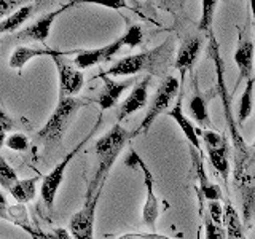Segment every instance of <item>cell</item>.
I'll list each match as a JSON object with an SVG mask.
<instances>
[{
	"label": "cell",
	"mask_w": 255,
	"mask_h": 239,
	"mask_svg": "<svg viewBox=\"0 0 255 239\" xmlns=\"http://www.w3.org/2000/svg\"><path fill=\"white\" fill-rule=\"evenodd\" d=\"M207 54L214 62V70H215V80H217V94L220 98L222 107H223V115H225V121L227 127L231 135V142H233V177L241 171L243 164L246 163V159L251 156L254 148L246 145V140L239 129L236 118L233 117V109H231V104H233V93L228 90L227 82H225V62H223L222 56H220V45L215 38L214 32L209 30V43H207Z\"/></svg>",
	"instance_id": "1"
},
{
	"label": "cell",
	"mask_w": 255,
	"mask_h": 239,
	"mask_svg": "<svg viewBox=\"0 0 255 239\" xmlns=\"http://www.w3.org/2000/svg\"><path fill=\"white\" fill-rule=\"evenodd\" d=\"M132 137H135L134 131H128L120 123L114 124L110 129L96 140L94 143V156H96V171L91 182L88 183V190L85 199H90L96 195H102V188L114 167L118 155L122 153L125 145Z\"/></svg>",
	"instance_id": "2"
},
{
	"label": "cell",
	"mask_w": 255,
	"mask_h": 239,
	"mask_svg": "<svg viewBox=\"0 0 255 239\" xmlns=\"http://www.w3.org/2000/svg\"><path fill=\"white\" fill-rule=\"evenodd\" d=\"M172 54V42L166 40L161 45L151 50L142 51L137 54L126 56V58L117 61L114 66H110L104 74L112 77H132L142 74V72H148L150 75L161 74L166 69L167 62L171 59Z\"/></svg>",
	"instance_id": "3"
},
{
	"label": "cell",
	"mask_w": 255,
	"mask_h": 239,
	"mask_svg": "<svg viewBox=\"0 0 255 239\" xmlns=\"http://www.w3.org/2000/svg\"><path fill=\"white\" fill-rule=\"evenodd\" d=\"M88 102L75 98V96H66V98H59L58 104L53 110L51 117L48 118V121L43 124V127L37 132L35 142L45 143V145H53L58 143L62 135L66 134L72 120L75 118L78 110L85 107Z\"/></svg>",
	"instance_id": "4"
},
{
	"label": "cell",
	"mask_w": 255,
	"mask_h": 239,
	"mask_svg": "<svg viewBox=\"0 0 255 239\" xmlns=\"http://www.w3.org/2000/svg\"><path fill=\"white\" fill-rule=\"evenodd\" d=\"M233 183L241 199L243 223L246 228H251L255 220V150L233 177Z\"/></svg>",
	"instance_id": "5"
},
{
	"label": "cell",
	"mask_w": 255,
	"mask_h": 239,
	"mask_svg": "<svg viewBox=\"0 0 255 239\" xmlns=\"http://www.w3.org/2000/svg\"><path fill=\"white\" fill-rule=\"evenodd\" d=\"M101 117L98 118V121H96V124H94V127H93V131L86 135V137L78 143V145L72 150V151H69V153L64 156V159L62 161H59L58 164L54 166V169L50 172V174H46L45 177H43V180H42V187H40V196H42V201H43V204H45V207H46V211L48 212H53V207H54V199H56V195H58V190H59V187H61V183H62V180H64V174H66V169H67V166L70 164V161L72 159L75 158V155L78 153L80 150H82L83 147H85V143L91 139V135L94 134V131H96V127H98L99 124H101Z\"/></svg>",
	"instance_id": "6"
},
{
	"label": "cell",
	"mask_w": 255,
	"mask_h": 239,
	"mask_svg": "<svg viewBox=\"0 0 255 239\" xmlns=\"http://www.w3.org/2000/svg\"><path fill=\"white\" fill-rule=\"evenodd\" d=\"M179 91H180V80L172 77V75H167L161 82V85L158 86L153 99H151V102H150L147 115L143 117L140 126L134 131V134L135 135H139L142 132L147 134L150 131L151 124L155 123V120L161 115L163 112H166L167 109H169V106L175 99V96L179 94Z\"/></svg>",
	"instance_id": "7"
},
{
	"label": "cell",
	"mask_w": 255,
	"mask_h": 239,
	"mask_svg": "<svg viewBox=\"0 0 255 239\" xmlns=\"http://www.w3.org/2000/svg\"><path fill=\"white\" fill-rule=\"evenodd\" d=\"M125 164L128 167H139L142 175H143V187L147 190V199H145V204H143V211H142V222L150 230H155L156 227V220L159 217V199L155 195V177H153V172L148 169V166L143 163V159L135 153V151L131 148L129 150V155L126 156L125 159Z\"/></svg>",
	"instance_id": "8"
},
{
	"label": "cell",
	"mask_w": 255,
	"mask_h": 239,
	"mask_svg": "<svg viewBox=\"0 0 255 239\" xmlns=\"http://www.w3.org/2000/svg\"><path fill=\"white\" fill-rule=\"evenodd\" d=\"M198 134L203 135V142L207 151L211 166L215 172L220 174V177L225 183V188H228L230 182V145L225 134H219L217 131L207 129V131H198Z\"/></svg>",
	"instance_id": "9"
},
{
	"label": "cell",
	"mask_w": 255,
	"mask_h": 239,
	"mask_svg": "<svg viewBox=\"0 0 255 239\" xmlns=\"http://www.w3.org/2000/svg\"><path fill=\"white\" fill-rule=\"evenodd\" d=\"M101 199V195H96L90 199H85L83 207L72 215L69 222V231L74 239H94V220L96 207Z\"/></svg>",
	"instance_id": "10"
},
{
	"label": "cell",
	"mask_w": 255,
	"mask_h": 239,
	"mask_svg": "<svg viewBox=\"0 0 255 239\" xmlns=\"http://www.w3.org/2000/svg\"><path fill=\"white\" fill-rule=\"evenodd\" d=\"M236 30H238V46H236V51H235V62L239 69V77L235 83L233 94L236 93L239 85H241L244 80H249L252 77L254 53H255L252 38L247 34H244V30L241 27H236Z\"/></svg>",
	"instance_id": "11"
},
{
	"label": "cell",
	"mask_w": 255,
	"mask_h": 239,
	"mask_svg": "<svg viewBox=\"0 0 255 239\" xmlns=\"http://www.w3.org/2000/svg\"><path fill=\"white\" fill-rule=\"evenodd\" d=\"M64 56H53V61L56 64L59 75V98H66V96H75L82 91L85 77L82 70L72 67L70 64L62 61Z\"/></svg>",
	"instance_id": "12"
},
{
	"label": "cell",
	"mask_w": 255,
	"mask_h": 239,
	"mask_svg": "<svg viewBox=\"0 0 255 239\" xmlns=\"http://www.w3.org/2000/svg\"><path fill=\"white\" fill-rule=\"evenodd\" d=\"M123 46H125V42H123V38L120 37L118 40H115V42H112L106 46L96 48V50H78L75 59H74V64L80 70L98 66L101 62L110 61L115 54L122 51Z\"/></svg>",
	"instance_id": "13"
},
{
	"label": "cell",
	"mask_w": 255,
	"mask_h": 239,
	"mask_svg": "<svg viewBox=\"0 0 255 239\" xmlns=\"http://www.w3.org/2000/svg\"><path fill=\"white\" fill-rule=\"evenodd\" d=\"M190 158H191V167H193V171H195V177L199 180L198 193L203 195L206 201H222L223 199L222 188L217 185V183H212L209 180V177H207L201 151H198L195 147L190 145Z\"/></svg>",
	"instance_id": "14"
},
{
	"label": "cell",
	"mask_w": 255,
	"mask_h": 239,
	"mask_svg": "<svg viewBox=\"0 0 255 239\" xmlns=\"http://www.w3.org/2000/svg\"><path fill=\"white\" fill-rule=\"evenodd\" d=\"M151 75L143 77L142 80H139L137 83L132 86V90L129 93V96L120 104L118 112H117V121H123L129 115L139 112L140 109L145 107L147 99H148V85H150Z\"/></svg>",
	"instance_id": "15"
},
{
	"label": "cell",
	"mask_w": 255,
	"mask_h": 239,
	"mask_svg": "<svg viewBox=\"0 0 255 239\" xmlns=\"http://www.w3.org/2000/svg\"><path fill=\"white\" fill-rule=\"evenodd\" d=\"M201 50H203V38L199 35H190L180 43L177 50V56H175L174 67L180 72L182 78L187 72L193 74V67L198 61V56L201 53Z\"/></svg>",
	"instance_id": "16"
},
{
	"label": "cell",
	"mask_w": 255,
	"mask_h": 239,
	"mask_svg": "<svg viewBox=\"0 0 255 239\" xmlns=\"http://www.w3.org/2000/svg\"><path fill=\"white\" fill-rule=\"evenodd\" d=\"M67 8H70L69 3L61 6L59 10L46 13L45 16H42V18L37 19L35 22H32L30 26L22 29L18 34V40H24V42H45V40L50 37L53 22L56 21V18H58L62 11H66Z\"/></svg>",
	"instance_id": "17"
},
{
	"label": "cell",
	"mask_w": 255,
	"mask_h": 239,
	"mask_svg": "<svg viewBox=\"0 0 255 239\" xmlns=\"http://www.w3.org/2000/svg\"><path fill=\"white\" fill-rule=\"evenodd\" d=\"M99 77L102 78L104 82V88L102 91L99 93L98 96V104L102 110H107V109H112L118 102V99L122 98V94L128 90V88H131V85L135 82V78L131 77L129 80H125V82H117V80H112L110 75H106L102 72L99 74Z\"/></svg>",
	"instance_id": "18"
},
{
	"label": "cell",
	"mask_w": 255,
	"mask_h": 239,
	"mask_svg": "<svg viewBox=\"0 0 255 239\" xmlns=\"http://www.w3.org/2000/svg\"><path fill=\"white\" fill-rule=\"evenodd\" d=\"M78 50H72V51H58V50H38V48H27V46H18L13 51L10 62L8 66L11 69H22L29 61L34 58H42V56H69V54H77Z\"/></svg>",
	"instance_id": "19"
},
{
	"label": "cell",
	"mask_w": 255,
	"mask_h": 239,
	"mask_svg": "<svg viewBox=\"0 0 255 239\" xmlns=\"http://www.w3.org/2000/svg\"><path fill=\"white\" fill-rule=\"evenodd\" d=\"M182 101H183V93L179 94V99L177 102H174V107L167 112V115H169L175 123L179 124V127L182 129V132L185 134L187 140L190 142L191 147H195L198 151H201V143H199V139H198V129L195 127V124L190 121L187 118V115L183 114V109H182ZM203 153V151H201Z\"/></svg>",
	"instance_id": "20"
},
{
	"label": "cell",
	"mask_w": 255,
	"mask_h": 239,
	"mask_svg": "<svg viewBox=\"0 0 255 239\" xmlns=\"http://www.w3.org/2000/svg\"><path fill=\"white\" fill-rule=\"evenodd\" d=\"M191 80H193V96H191V99L188 102V109H190V114L196 120V123L199 126H204V127H212V123H211V117H209V107H207V102L204 94L201 93L198 86V78L191 74Z\"/></svg>",
	"instance_id": "21"
},
{
	"label": "cell",
	"mask_w": 255,
	"mask_h": 239,
	"mask_svg": "<svg viewBox=\"0 0 255 239\" xmlns=\"http://www.w3.org/2000/svg\"><path fill=\"white\" fill-rule=\"evenodd\" d=\"M223 227H225L227 239H246V227L243 219L239 217L236 207L230 201H227L225 207H223Z\"/></svg>",
	"instance_id": "22"
},
{
	"label": "cell",
	"mask_w": 255,
	"mask_h": 239,
	"mask_svg": "<svg viewBox=\"0 0 255 239\" xmlns=\"http://www.w3.org/2000/svg\"><path fill=\"white\" fill-rule=\"evenodd\" d=\"M35 6L34 5H24L19 10H16L14 13H11L10 16H6L5 19L0 21V34H6V32H14L16 29H19L24 22H26L32 13H34Z\"/></svg>",
	"instance_id": "23"
},
{
	"label": "cell",
	"mask_w": 255,
	"mask_h": 239,
	"mask_svg": "<svg viewBox=\"0 0 255 239\" xmlns=\"http://www.w3.org/2000/svg\"><path fill=\"white\" fill-rule=\"evenodd\" d=\"M37 177H30V179H24V180H18L14 185L8 190L10 195L16 199L18 203L24 204V203H29L32 199L35 198L37 195Z\"/></svg>",
	"instance_id": "24"
},
{
	"label": "cell",
	"mask_w": 255,
	"mask_h": 239,
	"mask_svg": "<svg viewBox=\"0 0 255 239\" xmlns=\"http://www.w3.org/2000/svg\"><path fill=\"white\" fill-rule=\"evenodd\" d=\"M254 85H255V77L252 75L249 80H246V90L241 96V101H239V107H238V126L241 127L244 121L251 117L252 109H254Z\"/></svg>",
	"instance_id": "25"
},
{
	"label": "cell",
	"mask_w": 255,
	"mask_h": 239,
	"mask_svg": "<svg viewBox=\"0 0 255 239\" xmlns=\"http://www.w3.org/2000/svg\"><path fill=\"white\" fill-rule=\"evenodd\" d=\"M217 3H219V0H203L201 19H199V24H198L199 30H204V32L212 30V22H214V14H215Z\"/></svg>",
	"instance_id": "26"
},
{
	"label": "cell",
	"mask_w": 255,
	"mask_h": 239,
	"mask_svg": "<svg viewBox=\"0 0 255 239\" xmlns=\"http://www.w3.org/2000/svg\"><path fill=\"white\" fill-rule=\"evenodd\" d=\"M22 230L27 231V233L34 239H74V236L70 235V231L64 230V228H56L54 231H51V233H45V231H42V230H35L30 225L24 227Z\"/></svg>",
	"instance_id": "27"
},
{
	"label": "cell",
	"mask_w": 255,
	"mask_h": 239,
	"mask_svg": "<svg viewBox=\"0 0 255 239\" xmlns=\"http://www.w3.org/2000/svg\"><path fill=\"white\" fill-rule=\"evenodd\" d=\"M203 228H204V233H206V239H227V233H225V227L219 225L215 223L209 214H203Z\"/></svg>",
	"instance_id": "28"
},
{
	"label": "cell",
	"mask_w": 255,
	"mask_h": 239,
	"mask_svg": "<svg viewBox=\"0 0 255 239\" xmlns=\"http://www.w3.org/2000/svg\"><path fill=\"white\" fill-rule=\"evenodd\" d=\"M18 175L13 171V167L5 161V158L0 155V185L5 190H10L16 182H18Z\"/></svg>",
	"instance_id": "29"
},
{
	"label": "cell",
	"mask_w": 255,
	"mask_h": 239,
	"mask_svg": "<svg viewBox=\"0 0 255 239\" xmlns=\"http://www.w3.org/2000/svg\"><path fill=\"white\" fill-rule=\"evenodd\" d=\"M125 46H139L143 42V29L140 24H132V26L128 27V30L122 35Z\"/></svg>",
	"instance_id": "30"
},
{
	"label": "cell",
	"mask_w": 255,
	"mask_h": 239,
	"mask_svg": "<svg viewBox=\"0 0 255 239\" xmlns=\"http://www.w3.org/2000/svg\"><path fill=\"white\" fill-rule=\"evenodd\" d=\"M80 3L101 5V6H106V8H112V10H123V8H129L126 3V0H72V2H69L70 6L80 5Z\"/></svg>",
	"instance_id": "31"
},
{
	"label": "cell",
	"mask_w": 255,
	"mask_h": 239,
	"mask_svg": "<svg viewBox=\"0 0 255 239\" xmlns=\"http://www.w3.org/2000/svg\"><path fill=\"white\" fill-rule=\"evenodd\" d=\"M5 145L14 151H26L29 148V139L27 135H24L21 132H14L6 137Z\"/></svg>",
	"instance_id": "32"
},
{
	"label": "cell",
	"mask_w": 255,
	"mask_h": 239,
	"mask_svg": "<svg viewBox=\"0 0 255 239\" xmlns=\"http://www.w3.org/2000/svg\"><path fill=\"white\" fill-rule=\"evenodd\" d=\"M29 2L30 0H0V18H6Z\"/></svg>",
	"instance_id": "33"
},
{
	"label": "cell",
	"mask_w": 255,
	"mask_h": 239,
	"mask_svg": "<svg viewBox=\"0 0 255 239\" xmlns=\"http://www.w3.org/2000/svg\"><path fill=\"white\" fill-rule=\"evenodd\" d=\"M187 0H156L158 8H161L164 11H169L172 14H179L183 11V6H185Z\"/></svg>",
	"instance_id": "34"
},
{
	"label": "cell",
	"mask_w": 255,
	"mask_h": 239,
	"mask_svg": "<svg viewBox=\"0 0 255 239\" xmlns=\"http://www.w3.org/2000/svg\"><path fill=\"white\" fill-rule=\"evenodd\" d=\"M206 212L209 214V217L215 223H219V225H223V207H222L220 201H209Z\"/></svg>",
	"instance_id": "35"
},
{
	"label": "cell",
	"mask_w": 255,
	"mask_h": 239,
	"mask_svg": "<svg viewBox=\"0 0 255 239\" xmlns=\"http://www.w3.org/2000/svg\"><path fill=\"white\" fill-rule=\"evenodd\" d=\"M115 239H171V238L163 236V235H156V233H126V235H122Z\"/></svg>",
	"instance_id": "36"
},
{
	"label": "cell",
	"mask_w": 255,
	"mask_h": 239,
	"mask_svg": "<svg viewBox=\"0 0 255 239\" xmlns=\"http://www.w3.org/2000/svg\"><path fill=\"white\" fill-rule=\"evenodd\" d=\"M14 127V121L11 117H8L5 112L0 109V131H11Z\"/></svg>",
	"instance_id": "37"
},
{
	"label": "cell",
	"mask_w": 255,
	"mask_h": 239,
	"mask_svg": "<svg viewBox=\"0 0 255 239\" xmlns=\"http://www.w3.org/2000/svg\"><path fill=\"white\" fill-rule=\"evenodd\" d=\"M0 219L11 222V217H10V207H8V203H6V199H5V196H3L2 191H0Z\"/></svg>",
	"instance_id": "38"
},
{
	"label": "cell",
	"mask_w": 255,
	"mask_h": 239,
	"mask_svg": "<svg viewBox=\"0 0 255 239\" xmlns=\"http://www.w3.org/2000/svg\"><path fill=\"white\" fill-rule=\"evenodd\" d=\"M251 11H252V21H254V32H255V0H249Z\"/></svg>",
	"instance_id": "39"
},
{
	"label": "cell",
	"mask_w": 255,
	"mask_h": 239,
	"mask_svg": "<svg viewBox=\"0 0 255 239\" xmlns=\"http://www.w3.org/2000/svg\"><path fill=\"white\" fill-rule=\"evenodd\" d=\"M5 140H6V135H5V131H0V148L5 145Z\"/></svg>",
	"instance_id": "40"
},
{
	"label": "cell",
	"mask_w": 255,
	"mask_h": 239,
	"mask_svg": "<svg viewBox=\"0 0 255 239\" xmlns=\"http://www.w3.org/2000/svg\"><path fill=\"white\" fill-rule=\"evenodd\" d=\"M203 231H204L203 227H199V228H198V231H196V239H201V233H203Z\"/></svg>",
	"instance_id": "41"
},
{
	"label": "cell",
	"mask_w": 255,
	"mask_h": 239,
	"mask_svg": "<svg viewBox=\"0 0 255 239\" xmlns=\"http://www.w3.org/2000/svg\"><path fill=\"white\" fill-rule=\"evenodd\" d=\"M35 2H37V3H42V2H45V0H35Z\"/></svg>",
	"instance_id": "42"
},
{
	"label": "cell",
	"mask_w": 255,
	"mask_h": 239,
	"mask_svg": "<svg viewBox=\"0 0 255 239\" xmlns=\"http://www.w3.org/2000/svg\"><path fill=\"white\" fill-rule=\"evenodd\" d=\"M252 148L255 150V140H254V143H252Z\"/></svg>",
	"instance_id": "43"
},
{
	"label": "cell",
	"mask_w": 255,
	"mask_h": 239,
	"mask_svg": "<svg viewBox=\"0 0 255 239\" xmlns=\"http://www.w3.org/2000/svg\"><path fill=\"white\" fill-rule=\"evenodd\" d=\"M254 239H255V236H254Z\"/></svg>",
	"instance_id": "44"
},
{
	"label": "cell",
	"mask_w": 255,
	"mask_h": 239,
	"mask_svg": "<svg viewBox=\"0 0 255 239\" xmlns=\"http://www.w3.org/2000/svg\"><path fill=\"white\" fill-rule=\"evenodd\" d=\"M0 35H2V34H0Z\"/></svg>",
	"instance_id": "45"
}]
</instances>
